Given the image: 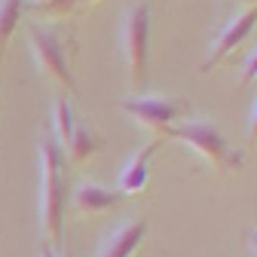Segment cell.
<instances>
[{
  "label": "cell",
  "mask_w": 257,
  "mask_h": 257,
  "mask_svg": "<svg viewBox=\"0 0 257 257\" xmlns=\"http://www.w3.org/2000/svg\"><path fill=\"white\" fill-rule=\"evenodd\" d=\"M248 248H251V257H257V230H248Z\"/></svg>",
  "instance_id": "9a60e30c"
},
{
  "label": "cell",
  "mask_w": 257,
  "mask_h": 257,
  "mask_svg": "<svg viewBox=\"0 0 257 257\" xmlns=\"http://www.w3.org/2000/svg\"><path fill=\"white\" fill-rule=\"evenodd\" d=\"M239 4H242V7L248 10V7H257V0H239Z\"/></svg>",
  "instance_id": "e0dca14e"
},
{
  "label": "cell",
  "mask_w": 257,
  "mask_h": 257,
  "mask_svg": "<svg viewBox=\"0 0 257 257\" xmlns=\"http://www.w3.org/2000/svg\"><path fill=\"white\" fill-rule=\"evenodd\" d=\"M98 150H101V138H98V132H95L92 125L77 122V125H74V135H71V141H68V153H71V159H74V163H83V159H89L92 153H98Z\"/></svg>",
  "instance_id": "30bf717a"
},
{
  "label": "cell",
  "mask_w": 257,
  "mask_h": 257,
  "mask_svg": "<svg viewBox=\"0 0 257 257\" xmlns=\"http://www.w3.org/2000/svg\"><path fill=\"white\" fill-rule=\"evenodd\" d=\"M22 10H25V0H0V55H4L10 37L16 34Z\"/></svg>",
  "instance_id": "8fae6325"
},
{
  "label": "cell",
  "mask_w": 257,
  "mask_h": 257,
  "mask_svg": "<svg viewBox=\"0 0 257 257\" xmlns=\"http://www.w3.org/2000/svg\"><path fill=\"white\" fill-rule=\"evenodd\" d=\"M119 43H122V58L128 68V83L135 92L147 86V46H150V10L147 4L128 7L122 25H119Z\"/></svg>",
  "instance_id": "3957f363"
},
{
  "label": "cell",
  "mask_w": 257,
  "mask_h": 257,
  "mask_svg": "<svg viewBox=\"0 0 257 257\" xmlns=\"http://www.w3.org/2000/svg\"><path fill=\"white\" fill-rule=\"evenodd\" d=\"M31 37V49H34L37 68L55 80L58 86H64L71 95L77 92V80L71 71V58H74V34L64 31L58 25H31L28 28Z\"/></svg>",
  "instance_id": "7a4b0ae2"
},
{
  "label": "cell",
  "mask_w": 257,
  "mask_h": 257,
  "mask_svg": "<svg viewBox=\"0 0 257 257\" xmlns=\"http://www.w3.org/2000/svg\"><path fill=\"white\" fill-rule=\"evenodd\" d=\"M254 22H257V7H248V10H242V13H236L227 25L220 28V34L214 37V43H211V52H208V58H205V64H202V71H211L214 64H220L223 58H227L236 46H242L245 43V37L251 34V28H254Z\"/></svg>",
  "instance_id": "8992f818"
},
{
  "label": "cell",
  "mask_w": 257,
  "mask_h": 257,
  "mask_svg": "<svg viewBox=\"0 0 257 257\" xmlns=\"http://www.w3.org/2000/svg\"><path fill=\"white\" fill-rule=\"evenodd\" d=\"M251 80H257V46H254V52L248 55L245 71H242V83H251Z\"/></svg>",
  "instance_id": "4fadbf2b"
},
{
  "label": "cell",
  "mask_w": 257,
  "mask_h": 257,
  "mask_svg": "<svg viewBox=\"0 0 257 257\" xmlns=\"http://www.w3.org/2000/svg\"><path fill=\"white\" fill-rule=\"evenodd\" d=\"M248 141H257V101L251 110V122H248Z\"/></svg>",
  "instance_id": "5bb4252c"
},
{
  "label": "cell",
  "mask_w": 257,
  "mask_h": 257,
  "mask_svg": "<svg viewBox=\"0 0 257 257\" xmlns=\"http://www.w3.org/2000/svg\"><path fill=\"white\" fill-rule=\"evenodd\" d=\"M52 125H55V132H52L55 141H58L61 147H68V141H71V135H74V125H77L68 98H58V101H55V107H52Z\"/></svg>",
  "instance_id": "7c38bea8"
},
{
  "label": "cell",
  "mask_w": 257,
  "mask_h": 257,
  "mask_svg": "<svg viewBox=\"0 0 257 257\" xmlns=\"http://www.w3.org/2000/svg\"><path fill=\"white\" fill-rule=\"evenodd\" d=\"M40 227L46 245L64 239V205H68V184H64V147L52 132L40 135Z\"/></svg>",
  "instance_id": "6da1fadb"
},
{
  "label": "cell",
  "mask_w": 257,
  "mask_h": 257,
  "mask_svg": "<svg viewBox=\"0 0 257 257\" xmlns=\"http://www.w3.org/2000/svg\"><path fill=\"white\" fill-rule=\"evenodd\" d=\"M159 144H163V138H150L147 147H141V150L125 163V169L119 172V181H116V190L122 193V196H132V193L144 190V184H147V172H150V159L156 156Z\"/></svg>",
  "instance_id": "ba28073f"
},
{
  "label": "cell",
  "mask_w": 257,
  "mask_h": 257,
  "mask_svg": "<svg viewBox=\"0 0 257 257\" xmlns=\"http://www.w3.org/2000/svg\"><path fill=\"white\" fill-rule=\"evenodd\" d=\"M166 138H178L187 147H193L211 169H223V166H239V156L230 153L223 132L211 122V119H187L181 125H172Z\"/></svg>",
  "instance_id": "5b68a950"
},
{
  "label": "cell",
  "mask_w": 257,
  "mask_h": 257,
  "mask_svg": "<svg viewBox=\"0 0 257 257\" xmlns=\"http://www.w3.org/2000/svg\"><path fill=\"white\" fill-rule=\"evenodd\" d=\"M125 196L119 190H110L104 184H92V181H83L77 190H74V211L77 214H95V211H107L113 205H119Z\"/></svg>",
  "instance_id": "9c48e42d"
},
{
  "label": "cell",
  "mask_w": 257,
  "mask_h": 257,
  "mask_svg": "<svg viewBox=\"0 0 257 257\" xmlns=\"http://www.w3.org/2000/svg\"><path fill=\"white\" fill-rule=\"evenodd\" d=\"M40 257H55V251H52V245H43V248H40ZM64 257H71V254H68V251H64Z\"/></svg>",
  "instance_id": "2e32d148"
},
{
  "label": "cell",
  "mask_w": 257,
  "mask_h": 257,
  "mask_svg": "<svg viewBox=\"0 0 257 257\" xmlns=\"http://www.w3.org/2000/svg\"><path fill=\"white\" fill-rule=\"evenodd\" d=\"M138 125L150 128L153 138H166L169 128L175 125V119L190 113V101L181 95H138L119 104Z\"/></svg>",
  "instance_id": "277c9868"
},
{
  "label": "cell",
  "mask_w": 257,
  "mask_h": 257,
  "mask_svg": "<svg viewBox=\"0 0 257 257\" xmlns=\"http://www.w3.org/2000/svg\"><path fill=\"white\" fill-rule=\"evenodd\" d=\"M144 236H147V223L144 220H125L113 233L104 236V242H101V248H98L95 257H132L141 248Z\"/></svg>",
  "instance_id": "52a82bcc"
}]
</instances>
